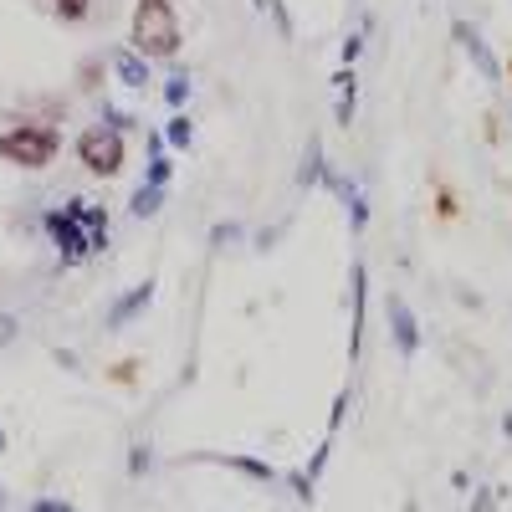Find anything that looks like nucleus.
<instances>
[{
    "mask_svg": "<svg viewBox=\"0 0 512 512\" xmlns=\"http://www.w3.org/2000/svg\"><path fill=\"white\" fill-rule=\"evenodd\" d=\"M41 231L52 236L62 267H88L98 251H108L113 241V221H108V205L98 200H67L57 210L41 216Z\"/></svg>",
    "mask_w": 512,
    "mask_h": 512,
    "instance_id": "1",
    "label": "nucleus"
},
{
    "mask_svg": "<svg viewBox=\"0 0 512 512\" xmlns=\"http://www.w3.org/2000/svg\"><path fill=\"white\" fill-rule=\"evenodd\" d=\"M128 47L149 62H175L185 47V26H180L175 0H139L134 21H128Z\"/></svg>",
    "mask_w": 512,
    "mask_h": 512,
    "instance_id": "2",
    "label": "nucleus"
},
{
    "mask_svg": "<svg viewBox=\"0 0 512 512\" xmlns=\"http://www.w3.org/2000/svg\"><path fill=\"white\" fill-rule=\"evenodd\" d=\"M62 154V128L57 123H41V118H26V123H11L0 128V164L11 169H26V175H36V169H52Z\"/></svg>",
    "mask_w": 512,
    "mask_h": 512,
    "instance_id": "3",
    "label": "nucleus"
},
{
    "mask_svg": "<svg viewBox=\"0 0 512 512\" xmlns=\"http://www.w3.org/2000/svg\"><path fill=\"white\" fill-rule=\"evenodd\" d=\"M77 164L88 169V175H98V180H113V175H123V164H128V139L118 134L113 123H88L77 134Z\"/></svg>",
    "mask_w": 512,
    "mask_h": 512,
    "instance_id": "4",
    "label": "nucleus"
},
{
    "mask_svg": "<svg viewBox=\"0 0 512 512\" xmlns=\"http://www.w3.org/2000/svg\"><path fill=\"white\" fill-rule=\"evenodd\" d=\"M451 36L461 41V52H466V62H472L477 72H482V82L487 88H502V62L492 57V47H487V36L472 26V21H451Z\"/></svg>",
    "mask_w": 512,
    "mask_h": 512,
    "instance_id": "5",
    "label": "nucleus"
},
{
    "mask_svg": "<svg viewBox=\"0 0 512 512\" xmlns=\"http://www.w3.org/2000/svg\"><path fill=\"white\" fill-rule=\"evenodd\" d=\"M384 323H390V344L400 349V359H415L420 354V323H415V308L400 292L384 297Z\"/></svg>",
    "mask_w": 512,
    "mask_h": 512,
    "instance_id": "6",
    "label": "nucleus"
},
{
    "mask_svg": "<svg viewBox=\"0 0 512 512\" xmlns=\"http://www.w3.org/2000/svg\"><path fill=\"white\" fill-rule=\"evenodd\" d=\"M190 461H205V466H226V472H241L246 482H262V487H277V466L262 461V456H241V451H195Z\"/></svg>",
    "mask_w": 512,
    "mask_h": 512,
    "instance_id": "7",
    "label": "nucleus"
},
{
    "mask_svg": "<svg viewBox=\"0 0 512 512\" xmlns=\"http://www.w3.org/2000/svg\"><path fill=\"white\" fill-rule=\"evenodd\" d=\"M149 303H154V277H144V282H134V287H128L123 297H118V303L108 308V333H118V328H128V323H134V318H144L149 313Z\"/></svg>",
    "mask_w": 512,
    "mask_h": 512,
    "instance_id": "8",
    "label": "nucleus"
},
{
    "mask_svg": "<svg viewBox=\"0 0 512 512\" xmlns=\"http://www.w3.org/2000/svg\"><path fill=\"white\" fill-rule=\"evenodd\" d=\"M323 185L338 195V200H344V210H349V226H354V236L369 226V195H364V185L354 180V175H333V169H328V175H323Z\"/></svg>",
    "mask_w": 512,
    "mask_h": 512,
    "instance_id": "9",
    "label": "nucleus"
},
{
    "mask_svg": "<svg viewBox=\"0 0 512 512\" xmlns=\"http://www.w3.org/2000/svg\"><path fill=\"white\" fill-rule=\"evenodd\" d=\"M108 62H113V72H118L123 88H134V93H149V88H154V82H149V57H139L134 47H113Z\"/></svg>",
    "mask_w": 512,
    "mask_h": 512,
    "instance_id": "10",
    "label": "nucleus"
},
{
    "mask_svg": "<svg viewBox=\"0 0 512 512\" xmlns=\"http://www.w3.org/2000/svg\"><path fill=\"white\" fill-rule=\"evenodd\" d=\"M333 88H338V103H333L338 128H354V103H359V77H354V67H338Z\"/></svg>",
    "mask_w": 512,
    "mask_h": 512,
    "instance_id": "11",
    "label": "nucleus"
},
{
    "mask_svg": "<svg viewBox=\"0 0 512 512\" xmlns=\"http://www.w3.org/2000/svg\"><path fill=\"white\" fill-rule=\"evenodd\" d=\"M323 175H328V154H323V139L313 134V139L303 144V169H297V185L313 190V185H323Z\"/></svg>",
    "mask_w": 512,
    "mask_h": 512,
    "instance_id": "12",
    "label": "nucleus"
},
{
    "mask_svg": "<svg viewBox=\"0 0 512 512\" xmlns=\"http://www.w3.org/2000/svg\"><path fill=\"white\" fill-rule=\"evenodd\" d=\"M364 282H369V272L354 262V333H349V359H359V349H364Z\"/></svg>",
    "mask_w": 512,
    "mask_h": 512,
    "instance_id": "13",
    "label": "nucleus"
},
{
    "mask_svg": "<svg viewBox=\"0 0 512 512\" xmlns=\"http://www.w3.org/2000/svg\"><path fill=\"white\" fill-rule=\"evenodd\" d=\"M159 205H164V190H159V185H139L134 200H128V216L149 221V216H159Z\"/></svg>",
    "mask_w": 512,
    "mask_h": 512,
    "instance_id": "14",
    "label": "nucleus"
},
{
    "mask_svg": "<svg viewBox=\"0 0 512 512\" xmlns=\"http://www.w3.org/2000/svg\"><path fill=\"white\" fill-rule=\"evenodd\" d=\"M164 144H169V149H190V144H195V123H190L185 108L164 123Z\"/></svg>",
    "mask_w": 512,
    "mask_h": 512,
    "instance_id": "15",
    "label": "nucleus"
},
{
    "mask_svg": "<svg viewBox=\"0 0 512 512\" xmlns=\"http://www.w3.org/2000/svg\"><path fill=\"white\" fill-rule=\"evenodd\" d=\"M169 180H175V164H169V154L159 149V154H149V169H144V185H169Z\"/></svg>",
    "mask_w": 512,
    "mask_h": 512,
    "instance_id": "16",
    "label": "nucleus"
},
{
    "mask_svg": "<svg viewBox=\"0 0 512 512\" xmlns=\"http://www.w3.org/2000/svg\"><path fill=\"white\" fill-rule=\"evenodd\" d=\"M47 6H52V16H62V21H88L93 16V0H47Z\"/></svg>",
    "mask_w": 512,
    "mask_h": 512,
    "instance_id": "17",
    "label": "nucleus"
},
{
    "mask_svg": "<svg viewBox=\"0 0 512 512\" xmlns=\"http://www.w3.org/2000/svg\"><path fill=\"white\" fill-rule=\"evenodd\" d=\"M164 103L175 108V113H180V108L190 103V77H185V72H175V77L164 82Z\"/></svg>",
    "mask_w": 512,
    "mask_h": 512,
    "instance_id": "18",
    "label": "nucleus"
},
{
    "mask_svg": "<svg viewBox=\"0 0 512 512\" xmlns=\"http://www.w3.org/2000/svg\"><path fill=\"white\" fill-rule=\"evenodd\" d=\"M149 466H154V451L144 441H134V451H128V477H149Z\"/></svg>",
    "mask_w": 512,
    "mask_h": 512,
    "instance_id": "19",
    "label": "nucleus"
},
{
    "mask_svg": "<svg viewBox=\"0 0 512 512\" xmlns=\"http://www.w3.org/2000/svg\"><path fill=\"white\" fill-rule=\"evenodd\" d=\"M226 241H241V221H221L216 231H210V246H216V251H221Z\"/></svg>",
    "mask_w": 512,
    "mask_h": 512,
    "instance_id": "20",
    "label": "nucleus"
},
{
    "mask_svg": "<svg viewBox=\"0 0 512 512\" xmlns=\"http://www.w3.org/2000/svg\"><path fill=\"white\" fill-rule=\"evenodd\" d=\"M359 57H364V31H349L344 36V67H354Z\"/></svg>",
    "mask_w": 512,
    "mask_h": 512,
    "instance_id": "21",
    "label": "nucleus"
},
{
    "mask_svg": "<svg viewBox=\"0 0 512 512\" xmlns=\"http://www.w3.org/2000/svg\"><path fill=\"white\" fill-rule=\"evenodd\" d=\"M103 123H113L118 134H128V128H134V113H123V108H113V103H108V108H103Z\"/></svg>",
    "mask_w": 512,
    "mask_h": 512,
    "instance_id": "22",
    "label": "nucleus"
},
{
    "mask_svg": "<svg viewBox=\"0 0 512 512\" xmlns=\"http://www.w3.org/2000/svg\"><path fill=\"white\" fill-rule=\"evenodd\" d=\"M31 512H72V507L57 502V497H41V502H31Z\"/></svg>",
    "mask_w": 512,
    "mask_h": 512,
    "instance_id": "23",
    "label": "nucleus"
},
{
    "mask_svg": "<svg viewBox=\"0 0 512 512\" xmlns=\"http://www.w3.org/2000/svg\"><path fill=\"white\" fill-rule=\"evenodd\" d=\"M11 338H16V318H0V349H6Z\"/></svg>",
    "mask_w": 512,
    "mask_h": 512,
    "instance_id": "24",
    "label": "nucleus"
},
{
    "mask_svg": "<svg viewBox=\"0 0 512 512\" xmlns=\"http://www.w3.org/2000/svg\"><path fill=\"white\" fill-rule=\"evenodd\" d=\"M477 512H492V492H477Z\"/></svg>",
    "mask_w": 512,
    "mask_h": 512,
    "instance_id": "25",
    "label": "nucleus"
},
{
    "mask_svg": "<svg viewBox=\"0 0 512 512\" xmlns=\"http://www.w3.org/2000/svg\"><path fill=\"white\" fill-rule=\"evenodd\" d=\"M502 431H507V436H512V415H502Z\"/></svg>",
    "mask_w": 512,
    "mask_h": 512,
    "instance_id": "26",
    "label": "nucleus"
},
{
    "mask_svg": "<svg viewBox=\"0 0 512 512\" xmlns=\"http://www.w3.org/2000/svg\"><path fill=\"white\" fill-rule=\"evenodd\" d=\"M0 451H6V431H0Z\"/></svg>",
    "mask_w": 512,
    "mask_h": 512,
    "instance_id": "27",
    "label": "nucleus"
},
{
    "mask_svg": "<svg viewBox=\"0 0 512 512\" xmlns=\"http://www.w3.org/2000/svg\"><path fill=\"white\" fill-rule=\"evenodd\" d=\"M0 512H6V502H0Z\"/></svg>",
    "mask_w": 512,
    "mask_h": 512,
    "instance_id": "28",
    "label": "nucleus"
}]
</instances>
